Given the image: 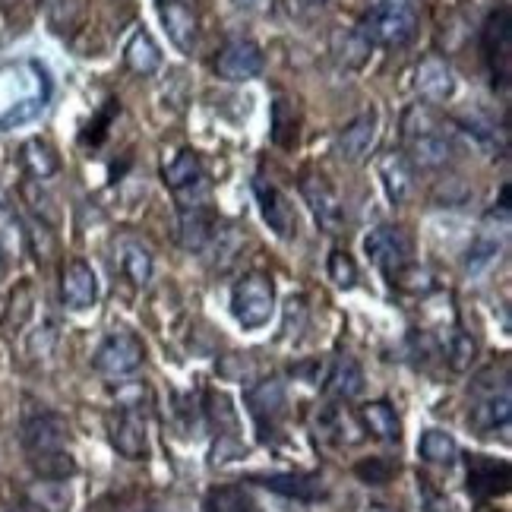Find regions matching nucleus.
Segmentation results:
<instances>
[{"label":"nucleus","mask_w":512,"mask_h":512,"mask_svg":"<svg viewBox=\"0 0 512 512\" xmlns=\"http://www.w3.org/2000/svg\"><path fill=\"white\" fill-rule=\"evenodd\" d=\"M361 424L367 427V433H373L383 443H399L402 440V424L396 418L389 402H370L361 408Z\"/></svg>","instance_id":"nucleus-23"},{"label":"nucleus","mask_w":512,"mask_h":512,"mask_svg":"<svg viewBox=\"0 0 512 512\" xmlns=\"http://www.w3.org/2000/svg\"><path fill=\"white\" fill-rule=\"evenodd\" d=\"M415 89L424 102L443 105L456 95V73H452V67L440 54H427L415 70Z\"/></svg>","instance_id":"nucleus-12"},{"label":"nucleus","mask_w":512,"mask_h":512,"mask_svg":"<svg viewBox=\"0 0 512 512\" xmlns=\"http://www.w3.org/2000/svg\"><path fill=\"white\" fill-rule=\"evenodd\" d=\"M509 51H512V32H509V10L500 7L490 13L487 26H484V57L494 73V83L500 76V83H506L509 76Z\"/></svg>","instance_id":"nucleus-13"},{"label":"nucleus","mask_w":512,"mask_h":512,"mask_svg":"<svg viewBox=\"0 0 512 512\" xmlns=\"http://www.w3.org/2000/svg\"><path fill=\"white\" fill-rule=\"evenodd\" d=\"M247 405H250V415L256 421L260 430H272L275 424L282 421L285 415V405H288V396H285V386L279 380H263L256 383L250 392H247Z\"/></svg>","instance_id":"nucleus-16"},{"label":"nucleus","mask_w":512,"mask_h":512,"mask_svg":"<svg viewBox=\"0 0 512 512\" xmlns=\"http://www.w3.org/2000/svg\"><path fill=\"white\" fill-rule=\"evenodd\" d=\"M38 102H23L19 108H13L10 114H4V121H0V127H13V124H23V121H29L32 114H38Z\"/></svg>","instance_id":"nucleus-36"},{"label":"nucleus","mask_w":512,"mask_h":512,"mask_svg":"<svg viewBox=\"0 0 512 512\" xmlns=\"http://www.w3.org/2000/svg\"><path fill=\"white\" fill-rule=\"evenodd\" d=\"M326 392L329 396H336L342 402L348 399H358L364 392V370L361 364L348 358V354H342V358L332 361L329 373H326Z\"/></svg>","instance_id":"nucleus-21"},{"label":"nucleus","mask_w":512,"mask_h":512,"mask_svg":"<svg viewBox=\"0 0 512 512\" xmlns=\"http://www.w3.org/2000/svg\"><path fill=\"white\" fill-rule=\"evenodd\" d=\"M354 471H358V478L367 481V484H386L392 475H396L399 468H396V465H389L386 459H367V462H361Z\"/></svg>","instance_id":"nucleus-33"},{"label":"nucleus","mask_w":512,"mask_h":512,"mask_svg":"<svg viewBox=\"0 0 512 512\" xmlns=\"http://www.w3.org/2000/svg\"><path fill=\"white\" fill-rule=\"evenodd\" d=\"M402 136H405V149L411 155V162L418 168H443L449 162V155H452L449 133L430 111L411 108L405 114Z\"/></svg>","instance_id":"nucleus-2"},{"label":"nucleus","mask_w":512,"mask_h":512,"mask_svg":"<svg viewBox=\"0 0 512 512\" xmlns=\"http://www.w3.org/2000/svg\"><path fill=\"white\" fill-rule=\"evenodd\" d=\"M364 250L386 279H396L405 266H411V241H408V234L396 225L373 228L364 238Z\"/></svg>","instance_id":"nucleus-5"},{"label":"nucleus","mask_w":512,"mask_h":512,"mask_svg":"<svg viewBox=\"0 0 512 512\" xmlns=\"http://www.w3.org/2000/svg\"><path fill=\"white\" fill-rule=\"evenodd\" d=\"M111 430V443L121 452L124 459H146L149 452V433H146V421L136 408H121L117 415H111L108 421Z\"/></svg>","instance_id":"nucleus-10"},{"label":"nucleus","mask_w":512,"mask_h":512,"mask_svg":"<svg viewBox=\"0 0 512 512\" xmlns=\"http://www.w3.org/2000/svg\"><path fill=\"white\" fill-rule=\"evenodd\" d=\"M253 193H256V200H260V209H263V219L266 225L279 234V238H291L294 234V212L288 206V200L282 196V190L263 181V177H256V184H253Z\"/></svg>","instance_id":"nucleus-17"},{"label":"nucleus","mask_w":512,"mask_h":512,"mask_svg":"<svg viewBox=\"0 0 512 512\" xmlns=\"http://www.w3.org/2000/svg\"><path fill=\"white\" fill-rule=\"evenodd\" d=\"M301 4H307V7H323L326 0H301Z\"/></svg>","instance_id":"nucleus-38"},{"label":"nucleus","mask_w":512,"mask_h":512,"mask_svg":"<svg viewBox=\"0 0 512 512\" xmlns=\"http://www.w3.org/2000/svg\"><path fill=\"white\" fill-rule=\"evenodd\" d=\"M275 310V288L263 272H250L231 291V313L244 329H263Z\"/></svg>","instance_id":"nucleus-3"},{"label":"nucleus","mask_w":512,"mask_h":512,"mask_svg":"<svg viewBox=\"0 0 512 512\" xmlns=\"http://www.w3.org/2000/svg\"><path fill=\"white\" fill-rule=\"evenodd\" d=\"M215 73L228 83H247L263 73V51L250 38H234L228 42L219 57H215Z\"/></svg>","instance_id":"nucleus-8"},{"label":"nucleus","mask_w":512,"mask_h":512,"mask_svg":"<svg viewBox=\"0 0 512 512\" xmlns=\"http://www.w3.org/2000/svg\"><path fill=\"white\" fill-rule=\"evenodd\" d=\"M301 196L307 200V206L313 212V219H317V225L326 234H339L345 215H342L339 196H336V190L329 187L326 177L323 174H304L301 177Z\"/></svg>","instance_id":"nucleus-9"},{"label":"nucleus","mask_w":512,"mask_h":512,"mask_svg":"<svg viewBox=\"0 0 512 512\" xmlns=\"http://www.w3.org/2000/svg\"><path fill=\"white\" fill-rule=\"evenodd\" d=\"M67 440H70V427L57 415H35L23 427V446H26L29 465L38 459L57 456V452H67Z\"/></svg>","instance_id":"nucleus-7"},{"label":"nucleus","mask_w":512,"mask_h":512,"mask_svg":"<svg viewBox=\"0 0 512 512\" xmlns=\"http://www.w3.org/2000/svg\"><path fill=\"white\" fill-rule=\"evenodd\" d=\"M61 298H64V307H70V310H89L98 301V279L89 263L73 260L64 266Z\"/></svg>","instance_id":"nucleus-15"},{"label":"nucleus","mask_w":512,"mask_h":512,"mask_svg":"<svg viewBox=\"0 0 512 512\" xmlns=\"http://www.w3.org/2000/svg\"><path fill=\"white\" fill-rule=\"evenodd\" d=\"M475 354H478V345H475V339L468 336V332H462V329H452L449 332L446 361H449L452 370H468L471 361H475Z\"/></svg>","instance_id":"nucleus-29"},{"label":"nucleus","mask_w":512,"mask_h":512,"mask_svg":"<svg viewBox=\"0 0 512 512\" xmlns=\"http://www.w3.org/2000/svg\"><path fill=\"white\" fill-rule=\"evenodd\" d=\"M415 29H418L415 0H373L358 32L370 45L405 48L415 38Z\"/></svg>","instance_id":"nucleus-1"},{"label":"nucleus","mask_w":512,"mask_h":512,"mask_svg":"<svg viewBox=\"0 0 512 512\" xmlns=\"http://www.w3.org/2000/svg\"><path fill=\"white\" fill-rule=\"evenodd\" d=\"M377 174L383 181V190L389 196V203H405L411 196V187H415V177H411V165L402 152H386L377 162Z\"/></svg>","instance_id":"nucleus-20"},{"label":"nucleus","mask_w":512,"mask_h":512,"mask_svg":"<svg viewBox=\"0 0 512 512\" xmlns=\"http://www.w3.org/2000/svg\"><path fill=\"white\" fill-rule=\"evenodd\" d=\"M263 487H269L272 494H282V497H294V500H320L326 490L323 481L313 478V475H269L263 478Z\"/></svg>","instance_id":"nucleus-24"},{"label":"nucleus","mask_w":512,"mask_h":512,"mask_svg":"<svg viewBox=\"0 0 512 512\" xmlns=\"http://www.w3.org/2000/svg\"><path fill=\"white\" fill-rule=\"evenodd\" d=\"M497 241H487V238H478L475 244H471L468 250V269L475 272V269H484L494 263V256H497Z\"/></svg>","instance_id":"nucleus-35"},{"label":"nucleus","mask_w":512,"mask_h":512,"mask_svg":"<svg viewBox=\"0 0 512 512\" xmlns=\"http://www.w3.org/2000/svg\"><path fill=\"white\" fill-rule=\"evenodd\" d=\"M124 64L136 76H152L162 67V48L155 45V38L149 32L140 29V32H133V38L124 48Z\"/></svg>","instance_id":"nucleus-22"},{"label":"nucleus","mask_w":512,"mask_h":512,"mask_svg":"<svg viewBox=\"0 0 512 512\" xmlns=\"http://www.w3.org/2000/svg\"><path fill=\"white\" fill-rule=\"evenodd\" d=\"M377 130H380L377 111H364V114L354 117V121L339 133V140H336L339 159L348 162V165H361L370 155L373 143H377Z\"/></svg>","instance_id":"nucleus-11"},{"label":"nucleus","mask_w":512,"mask_h":512,"mask_svg":"<svg viewBox=\"0 0 512 512\" xmlns=\"http://www.w3.org/2000/svg\"><path fill=\"white\" fill-rule=\"evenodd\" d=\"M143 364V342L130 332H114L95 351V370L108 380L130 377Z\"/></svg>","instance_id":"nucleus-6"},{"label":"nucleus","mask_w":512,"mask_h":512,"mask_svg":"<svg viewBox=\"0 0 512 512\" xmlns=\"http://www.w3.org/2000/svg\"><path fill=\"white\" fill-rule=\"evenodd\" d=\"M162 23L168 29V38L177 51L193 54L196 42H200V16H196L193 0H174V4H159Z\"/></svg>","instance_id":"nucleus-14"},{"label":"nucleus","mask_w":512,"mask_h":512,"mask_svg":"<svg viewBox=\"0 0 512 512\" xmlns=\"http://www.w3.org/2000/svg\"><path fill=\"white\" fill-rule=\"evenodd\" d=\"M272 140L282 149H291L298 143V114H294V108L285 98H279V102L272 105Z\"/></svg>","instance_id":"nucleus-28"},{"label":"nucleus","mask_w":512,"mask_h":512,"mask_svg":"<svg viewBox=\"0 0 512 512\" xmlns=\"http://www.w3.org/2000/svg\"><path fill=\"white\" fill-rule=\"evenodd\" d=\"M114 260H117V269H121L136 288L149 285V279H152V250L143 241H136V238L114 241Z\"/></svg>","instance_id":"nucleus-18"},{"label":"nucleus","mask_w":512,"mask_h":512,"mask_svg":"<svg viewBox=\"0 0 512 512\" xmlns=\"http://www.w3.org/2000/svg\"><path fill=\"white\" fill-rule=\"evenodd\" d=\"M23 196H26V203H29V209L35 212V215H42L45 222H54V203H51V196L38 187L35 181L32 184H23Z\"/></svg>","instance_id":"nucleus-34"},{"label":"nucleus","mask_w":512,"mask_h":512,"mask_svg":"<svg viewBox=\"0 0 512 512\" xmlns=\"http://www.w3.org/2000/svg\"><path fill=\"white\" fill-rule=\"evenodd\" d=\"M512 418V399H509V386L503 383L500 389H490L484 399H478V405L471 408V424L484 433L494 430H506Z\"/></svg>","instance_id":"nucleus-19"},{"label":"nucleus","mask_w":512,"mask_h":512,"mask_svg":"<svg viewBox=\"0 0 512 512\" xmlns=\"http://www.w3.org/2000/svg\"><path fill=\"white\" fill-rule=\"evenodd\" d=\"M329 279L336 282L339 288H351L354 282H358V266H354V260L345 250H332V256H329Z\"/></svg>","instance_id":"nucleus-32"},{"label":"nucleus","mask_w":512,"mask_h":512,"mask_svg":"<svg viewBox=\"0 0 512 512\" xmlns=\"http://www.w3.org/2000/svg\"><path fill=\"white\" fill-rule=\"evenodd\" d=\"M212 222L203 209H181V244L187 250H203L212 241Z\"/></svg>","instance_id":"nucleus-25"},{"label":"nucleus","mask_w":512,"mask_h":512,"mask_svg":"<svg viewBox=\"0 0 512 512\" xmlns=\"http://www.w3.org/2000/svg\"><path fill=\"white\" fill-rule=\"evenodd\" d=\"M165 184L174 190L181 209H203L209 200V181L200 155L193 149H184L174 155V162L165 165Z\"/></svg>","instance_id":"nucleus-4"},{"label":"nucleus","mask_w":512,"mask_h":512,"mask_svg":"<svg viewBox=\"0 0 512 512\" xmlns=\"http://www.w3.org/2000/svg\"><path fill=\"white\" fill-rule=\"evenodd\" d=\"M418 452H421V459L430 462V465H452L459 456V446H456V440H452V433L427 430L421 437V443H418Z\"/></svg>","instance_id":"nucleus-26"},{"label":"nucleus","mask_w":512,"mask_h":512,"mask_svg":"<svg viewBox=\"0 0 512 512\" xmlns=\"http://www.w3.org/2000/svg\"><path fill=\"white\" fill-rule=\"evenodd\" d=\"M159 4H174V0H159Z\"/></svg>","instance_id":"nucleus-39"},{"label":"nucleus","mask_w":512,"mask_h":512,"mask_svg":"<svg viewBox=\"0 0 512 512\" xmlns=\"http://www.w3.org/2000/svg\"><path fill=\"white\" fill-rule=\"evenodd\" d=\"M231 4L244 13H266L272 7V0H231Z\"/></svg>","instance_id":"nucleus-37"},{"label":"nucleus","mask_w":512,"mask_h":512,"mask_svg":"<svg viewBox=\"0 0 512 512\" xmlns=\"http://www.w3.org/2000/svg\"><path fill=\"white\" fill-rule=\"evenodd\" d=\"M503 471H506V465H500ZM497 465H475V468H471V475H468V487L471 490H475V494L478 497H494L497 494V490H503L506 487V481L503 484H497V471H500ZM503 478V475H500Z\"/></svg>","instance_id":"nucleus-31"},{"label":"nucleus","mask_w":512,"mask_h":512,"mask_svg":"<svg viewBox=\"0 0 512 512\" xmlns=\"http://www.w3.org/2000/svg\"><path fill=\"white\" fill-rule=\"evenodd\" d=\"M23 165L32 177H38V181H45V177H51L57 171V152L45 143V140H29L23 146Z\"/></svg>","instance_id":"nucleus-27"},{"label":"nucleus","mask_w":512,"mask_h":512,"mask_svg":"<svg viewBox=\"0 0 512 512\" xmlns=\"http://www.w3.org/2000/svg\"><path fill=\"white\" fill-rule=\"evenodd\" d=\"M212 512H256L253 500L244 494L241 487H225V490H215L209 497Z\"/></svg>","instance_id":"nucleus-30"}]
</instances>
